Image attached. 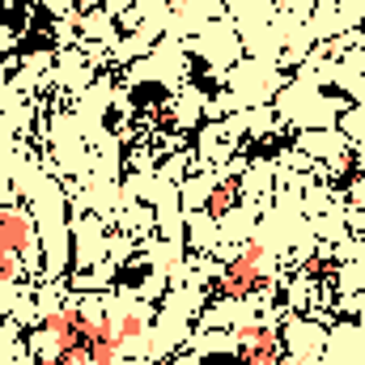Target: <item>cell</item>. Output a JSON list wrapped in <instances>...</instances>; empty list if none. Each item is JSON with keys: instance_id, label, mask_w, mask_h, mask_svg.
<instances>
[{"instance_id": "6da1fadb", "label": "cell", "mask_w": 365, "mask_h": 365, "mask_svg": "<svg viewBox=\"0 0 365 365\" xmlns=\"http://www.w3.org/2000/svg\"><path fill=\"white\" fill-rule=\"evenodd\" d=\"M259 284H264V247L251 242V247H242V251L225 264L221 293H225V297H247V293L259 289Z\"/></svg>"}, {"instance_id": "ba28073f", "label": "cell", "mask_w": 365, "mask_h": 365, "mask_svg": "<svg viewBox=\"0 0 365 365\" xmlns=\"http://www.w3.org/2000/svg\"><path fill=\"white\" fill-rule=\"evenodd\" d=\"M43 365H86V361H77V357H68V353H51V357H43Z\"/></svg>"}, {"instance_id": "277c9868", "label": "cell", "mask_w": 365, "mask_h": 365, "mask_svg": "<svg viewBox=\"0 0 365 365\" xmlns=\"http://www.w3.org/2000/svg\"><path fill=\"white\" fill-rule=\"evenodd\" d=\"M115 349H119V327H115L110 319H98V323H93L90 365H110L115 361Z\"/></svg>"}, {"instance_id": "3957f363", "label": "cell", "mask_w": 365, "mask_h": 365, "mask_svg": "<svg viewBox=\"0 0 365 365\" xmlns=\"http://www.w3.org/2000/svg\"><path fill=\"white\" fill-rule=\"evenodd\" d=\"M280 357V344H276L272 327H247L242 331V365H276Z\"/></svg>"}, {"instance_id": "8992f818", "label": "cell", "mask_w": 365, "mask_h": 365, "mask_svg": "<svg viewBox=\"0 0 365 365\" xmlns=\"http://www.w3.org/2000/svg\"><path fill=\"white\" fill-rule=\"evenodd\" d=\"M140 331H145V323H140V319H136V314H128V319H123V323H119V340H136V336H140Z\"/></svg>"}, {"instance_id": "52a82bcc", "label": "cell", "mask_w": 365, "mask_h": 365, "mask_svg": "<svg viewBox=\"0 0 365 365\" xmlns=\"http://www.w3.org/2000/svg\"><path fill=\"white\" fill-rule=\"evenodd\" d=\"M13 276H17V259H13V251L0 247V280H13Z\"/></svg>"}, {"instance_id": "7a4b0ae2", "label": "cell", "mask_w": 365, "mask_h": 365, "mask_svg": "<svg viewBox=\"0 0 365 365\" xmlns=\"http://www.w3.org/2000/svg\"><path fill=\"white\" fill-rule=\"evenodd\" d=\"M0 247L13 251V255H26L34 247V230H30V217L17 212V208H0Z\"/></svg>"}, {"instance_id": "5b68a950", "label": "cell", "mask_w": 365, "mask_h": 365, "mask_svg": "<svg viewBox=\"0 0 365 365\" xmlns=\"http://www.w3.org/2000/svg\"><path fill=\"white\" fill-rule=\"evenodd\" d=\"M234 204H238V182H221V187H217V191L208 195V212H212V217L230 212Z\"/></svg>"}]
</instances>
